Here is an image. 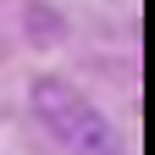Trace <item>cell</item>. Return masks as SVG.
Listing matches in <instances>:
<instances>
[{"mask_svg":"<svg viewBox=\"0 0 155 155\" xmlns=\"http://www.w3.org/2000/svg\"><path fill=\"white\" fill-rule=\"evenodd\" d=\"M33 111L45 116V127L72 155H122V139L111 133V122L67 83V78H39L33 83Z\"/></svg>","mask_w":155,"mask_h":155,"instance_id":"6da1fadb","label":"cell"}]
</instances>
